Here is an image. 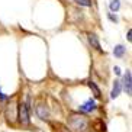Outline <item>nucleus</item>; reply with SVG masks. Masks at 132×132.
I'll list each match as a JSON object with an SVG mask.
<instances>
[{"label": "nucleus", "instance_id": "nucleus-1", "mask_svg": "<svg viewBox=\"0 0 132 132\" xmlns=\"http://www.w3.org/2000/svg\"><path fill=\"white\" fill-rule=\"evenodd\" d=\"M87 119L80 115H71L70 116V126L77 132H84L87 129Z\"/></svg>", "mask_w": 132, "mask_h": 132}, {"label": "nucleus", "instance_id": "nucleus-2", "mask_svg": "<svg viewBox=\"0 0 132 132\" xmlns=\"http://www.w3.org/2000/svg\"><path fill=\"white\" fill-rule=\"evenodd\" d=\"M18 118H19V120H20V123H22V125H28L29 122H31L29 110H28L26 105H25L23 102L19 103V106H18Z\"/></svg>", "mask_w": 132, "mask_h": 132}, {"label": "nucleus", "instance_id": "nucleus-3", "mask_svg": "<svg viewBox=\"0 0 132 132\" xmlns=\"http://www.w3.org/2000/svg\"><path fill=\"white\" fill-rule=\"evenodd\" d=\"M120 86H123V90L126 92V94L132 93V76H131V70H126L123 76V81L120 83Z\"/></svg>", "mask_w": 132, "mask_h": 132}, {"label": "nucleus", "instance_id": "nucleus-4", "mask_svg": "<svg viewBox=\"0 0 132 132\" xmlns=\"http://www.w3.org/2000/svg\"><path fill=\"white\" fill-rule=\"evenodd\" d=\"M6 118H7L9 122H15L16 118H18V106L16 103H10L6 108Z\"/></svg>", "mask_w": 132, "mask_h": 132}, {"label": "nucleus", "instance_id": "nucleus-5", "mask_svg": "<svg viewBox=\"0 0 132 132\" xmlns=\"http://www.w3.org/2000/svg\"><path fill=\"white\" fill-rule=\"evenodd\" d=\"M96 108H97L96 102L89 99L86 103H83V105L80 106V110H81V112H86V113H90V112H93V110H96Z\"/></svg>", "mask_w": 132, "mask_h": 132}, {"label": "nucleus", "instance_id": "nucleus-6", "mask_svg": "<svg viewBox=\"0 0 132 132\" xmlns=\"http://www.w3.org/2000/svg\"><path fill=\"white\" fill-rule=\"evenodd\" d=\"M87 39H89V44L94 48V50L102 51V47H100V42H99V38H97V35H94V34H89Z\"/></svg>", "mask_w": 132, "mask_h": 132}, {"label": "nucleus", "instance_id": "nucleus-7", "mask_svg": "<svg viewBox=\"0 0 132 132\" xmlns=\"http://www.w3.org/2000/svg\"><path fill=\"white\" fill-rule=\"evenodd\" d=\"M120 92H122L120 81H119V80H115V83H113V87H112V92H110V99H116V97L120 94Z\"/></svg>", "mask_w": 132, "mask_h": 132}, {"label": "nucleus", "instance_id": "nucleus-8", "mask_svg": "<svg viewBox=\"0 0 132 132\" xmlns=\"http://www.w3.org/2000/svg\"><path fill=\"white\" fill-rule=\"evenodd\" d=\"M36 115H38L39 119L45 120V119H48V116H50V112H48V109L44 105H39L38 108H36Z\"/></svg>", "mask_w": 132, "mask_h": 132}, {"label": "nucleus", "instance_id": "nucleus-9", "mask_svg": "<svg viewBox=\"0 0 132 132\" xmlns=\"http://www.w3.org/2000/svg\"><path fill=\"white\" fill-rule=\"evenodd\" d=\"M125 51H126V48H125L123 45H116V47L113 48V55H115L116 58H122L125 55Z\"/></svg>", "mask_w": 132, "mask_h": 132}, {"label": "nucleus", "instance_id": "nucleus-10", "mask_svg": "<svg viewBox=\"0 0 132 132\" xmlns=\"http://www.w3.org/2000/svg\"><path fill=\"white\" fill-rule=\"evenodd\" d=\"M89 87L92 89V92H93V94H94V97L96 99H99V97L102 96V92H100V89L97 87V84L94 81H89Z\"/></svg>", "mask_w": 132, "mask_h": 132}, {"label": "nucleus", "instance_id": "nucleus-11", "mask_svg": "<svg viewBox=\"0 0 132 132\" xmlns=\"http://www.w3.org/2000/svg\"><path fill=\"white\" fill-rule=\"evenodd\" d=\"M109 9H110V12H118L120 9V2L119 0H112L109 3Z\"/></svg>", "mask_w": 132, "mask_h": 132}, {"label": "nucleus", "instance_id": "nucleus-12", "mask_svg": "<svg viewBox=\"0 0 132 132\" xmlns=\"http://www.w3.org/2000/svg\"><path fill=\"white\" fill-rule=\"evenodd\" d=\"M77 4L80 6H84V7H90L92 6V0H74Z\"/></svg>", "mask_w": 132, "mask_h": 132}, {"label": "nucleus", "instance_id": "nucleus-13", "mask_svg": "<svg viewBox=\"0 0 132 132\" xmlns=\"http://www.w3.org/2000/svg\"><path fill=\"white\" fill-rule=\"evenodd\" d=\"M108 18H109V20H112V22H115V23L119 20V19H118V16L113 15V13H108Z\"/></svg>", "mask_w": 132, "mask_h": 132}, {"label": "nucleus", "instance_id": "nucleus-14", "mask_svg": "<svg viewBox=\"0 0 132 132\" xmlns=\"http://www.w3.org/2000/svg\"><path fill=\"white\" fill-rule=\"evenodd\" d=\"M97 128H99V129H97V131H105V123H102V120H97Z\"/></svg>", "mask_w": 132, "mask_h": 132}, {"label": "nucleus", "instance_id": "nucleus-15", "mask_svg": "<svg viewBox=\"0 0 132 132\" xmlns=\"http://www.w3.org/2000/svg\"><path fill=\"white\" fill-rule=\"evenodd\" d=\"M113 71H115V74H116V76H120V73H122L119 67H115V68H113Z\"/></svg>", "mask_w": 132, "mask_h": 132}, {"label": "nucleus", "instance_id": "nucleus-16", "mask_svg": "<svg viewBox=\"0 0 132 132\" xmlns=\"http://www.w3.org/2000/svg\"><path fill=\"white\" fill-rule=\"evenodd\" d=\"M9 97L7 96H4V93H2V92H0V100H7Z\"/></svg>", "mask_w": 132, "mask_h": 132}, {"label": "nucleus", "instance_id": "nucleus-17", "mask_svg": "<svg viewBox=\"0 0 132 132\" xmlns=\"http://www.w3.org/2000/svg\"><path fill=\"white\" fill-rule=\"evenodd\" d=\"M132 31H131V29H129V31H128V36H126V38H128V41H129V42H131V41H132Z\"/></svg>", "mask_w": 132, "mask_h": 132}]
</instances>
